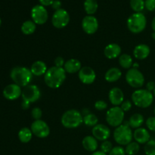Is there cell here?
<instances>
[{
    "label": "cell",
    "instance_id": "6da1fadb",
    "mask_svg": "<svg viewBox=\"0 0 155 155\" xmlns=\"http://www.w3.org/2000/svg\"><path fill=\"white\" fill-rule=\"evenodd\" d=\"M66 80V71L64 68L51 67L46 71L44 77L45 83L51 89H58Z\"/></svg>",
    "mask_w": 155,
    "mask_h": 155
},
{
    "label": "cell",
    "instance_id": "7a4b0ae2",
    "mask_svg": "<svg viewBox=\"0 0 155 155\" xmlns=\"http://www.w3.org/2000/svg\"><path fill=\"white\" fill-rule=\"evenodd\" d=\"M10 77L15 84L21 87L30 85L33 78L31 71L25 67H15L11 71Z\"/></svg>",
    "mask_w": 155,
    "mask_h": 155
},
{
    "label": "cell",
    "instance_id": "3957f363",
    "mask_svg": "<svg viewBox=\"0 0 155 155\" xmlns=\"http://www.w3.org/2000/svg\"><path fill=\"white\" fill-rule=\"evenodd\" d=\"M127 27L133 33H139L143 31L147 25V19L142 12H135L127 20Z\"/></svg>",
    "mask_w": 155,
    "mask_h": 155
},
{
    "label": "cell",
    "instance_id": "277c9868",
    "mask_svg": "<svg viewBox=\"0 0 155 155\" xmlns=\"http://www.w3.org/2000/svg\"><path fill=\"white\" fill-rule=\"evenodd\" d=\"M132 100L137 107L146 108L152 104L154 101V95L147 89H138L132 95Z\"/></svg>",
    "mask_w": 155,
    "mask_h": 155
},
{
    "label": "cell",
    "instance_id": "5b68a950",
    "mask_svg": "<svg viewBox=\"0 0 155 155\" xmlns=\"http://www.w3.org/2000/svg\"><path fill=\"white\" fill-rule=\"evenodd\" d=\"M83 123V117L77 110H67L61 117V124L65 128L74 129Z\"/></svg>",
    "mask_w": 155,
    "mask_h": 155
},
{
    "label": "cell",
    "instance_id": "8992f818",
    "mask_svg": "<svg viewBox=\"0 0 155 155\" xmlns=\"http://www.w3.org/2000/svg\"><path fill=\"white\" fill-rule=\"evenodd\" d=\"M133 134L132 128L129 126L128 123L125 124H121L119 127H116L114 133V138L116 142L121 145H127L132 142Z\"/></svg>",
    "mask_w": 155,
    "mask_h": 155
},
{
    "label": "cell",
    "instance_id": "52a82bcc",
    "mask_svg": "<svg viewBox=\"0 0 155 155\" xmlns=\"http://www.w3.org/2000/svg\"><path fill=\"white\" fill-rule=\"evenodd\" d=\"M124 120V111L120 107L115 106L107 111L106 120L107 124L113 127H117L123 124Z\"/></svg>",
    "mask_w": 155,
    "mask_h": 155
},
{
    "label": "cell",
    "instance_id": "ba28073f",
    "mask_svg": "<svg viewBox=\"0 0 155 155\" xmlns=\"http://www.w3.org/2000/svg\"><path fill=\"white\" fill-rule=\"evenodd\" d=\"M126 80L130 86L133 88L142 87L145 83V77L138 69L131 68L126 74Z\"/></svg>",
    "mask_w": 155,
    "mask_h": 155
},
{
    "label": "cell",
    "instance_id": "9c48e42d",
    "mask_svg": "<svg viewBox=\"0 0 155 155\" xmlns=\"http://www.w3.org/2000/svg\"><path fill=\"white\" fill-rule=\"evenodd\" d=\"M70 22V15L65 9L61 8L54 12L51 23L55 28L62 29L68 26Z\"/></svg>",
    "mask_w": 155,
    "mask_h": 155
},
{
    "label": "cell",
    "instance_id": "30bf717a",
    "mask_svg": "<svg viewBox=\"0 0 155 155\" xmlns=\"http://www.w3.org/2000/svg\"><path fill=\"white\" fill-rule=\"evenodd\" d=\"M31 18L36 24L42 25L48 21V14L46 8L41 5H36L31 9Z\"/></svg>",
    "mask_w": 155,
    "mask_h": 155
},
{
    "label": "cell",
    "instance_id": "8fae6325",
    "mask_svg": "<svg viewBox=\"0 0 155 155\" xmlns=\"http://www.w3.org/2000/svg\"><path fill=\"white\" fill-rule=\"evenodd\" d=\"M41 95L40 90L36 85H28L22 91L23 101L29 103H33L39 99Z\"/></svg>",
    "mask_w": 155,
    "mask_h": 155
},
{
    "label": "cell",
    "instance_id": "7c38bea8",
    "mask_svg": "<svg viewBox=\"0 0 155 155\" xmlns=\"http://www.w3.org/2000/svg\"><path fill=\"white\" fill-rule=\"evenodd\" d=\"M30 130L33 135L40 139L46 138L50 133L49 127L45 121L42 120H34V122L32 124Z\"/></svg>",
    "mask_w": 155,
    "mask_h": 155
},
{
    "label": "cell",
    "instance_id": "4fadbf2b",
    "mask_svg": "<svg viewBox=\"0 0 155 155\" xmlns=\"http://www.w3.org/2000/svg\"><path fill=\"white\" fill-rule=\"evenodd\" d=\"M82 27L87 34H94L98 29V21L93 15H87L82 21Z\"/></svg>",
    "mask_w": 155,
    "mask_h": 155
},
{
    "label": "cell",
    "instance_id": "5bb4252c",
    "mask_svg": "<svg viewBox=\"0 0 155 155\" xmlns=\"http://www.w3.org/2000/svg\"><path fill=\"white\" fill-rule=\"evenodd\" d=\"M95 78H96L95 72L90 67H83L79 71V79L84 84H92L95 82Z\"/></svg>",
    "mask_w": 155,
    "mask_h": 155
},
{
    "label": "cell",
    "instance_id": "9a60e30c",
    "mask_svg": "<svg viewBox=\"0 0 155 155\" xmlns=\"http://www.w3.org/2000/svg\"><path fill=\"white\" fill-rule=\"evenodd\" d=\"M22 95L21 87L18 85L13 83L5 86L3 90V95L8 100H16Z\"/></svg>",
    "mask_w": 155,
    "mask_h": 155
},
{
    "label": "cell",
    "instance_id": "2e32d148",
    "mask_svg": "<svg viewBox=\"0 0 155 155\" xmlns=\"http://www.w3.org/2000/svg\"><path fill=\"white\" fill-rule=\"evenodd\" d=\"M92 135L97 140L104 142L110 137V129L104 124H97L92 129Z\"/></svg>",
    "mask_w": 155,
    "mask_h": 155
},
{
    "label": "cell",
    "instance_id": "e0dca14e",
    "mask_svg": "<svg viewBox=\"0 0 155 155\" xmlns=\"http://www.w3.org/2000/svg\"><path fill=\"white\" fill-rule=\"evenodd\" d=\"M109 100L110 103L114 106L120 105L124 101V95L123 91L120 88H112L108 94Z\"/></svg>",
    "mask_w": 155,
    "mask_h": 155
},
{
    "label": "cell",
    "instance_id": "ac0fdd59",
    "mask_svg": "<svg viewBox=\"0 0 155 155\" xmlns=\"http://www.w3.org/2000/svg\"><path fill=\"white\" fill-rule=\"evenodd\" d=\"M150 52H151V50L148 45L145 44H139L135 47L133 50V55L136 59L144 60L148 57Z\"/></svg>",
    "mask_w": 155,
    "mask_h": 155
},
{
    "label": "cell",
    "instance_id": "d6986e66",
    "mask_svg": "<svg viewBox=\"0 0 155 155\" xmlns=\"http://www.w3.org/2000/svg\"><path fill=\"white\" fill-rule=\"evenodd\" d=\"M104 55L108 59H114L120 56L121 48L116 43H110L104 48Z\"/></svg>",
    "mask_w": 155,
    "mask_h": 155
},
{
    "label": "cell",
    "instance_id": "ffe728a7",
    "mask_svg": "<svg viewBox=\"0 0 155 155\" xmlns=\"http://www.w3.org/2000/svg\"><path fill=\"white\" fill-rule=\"evenodd\" d=\"M133 138L139 144H146L150 141V134L145 128H138L133 133Z\"/></svg>",
    "mask_w": 155,
    "mask_h": 155
},
{
    "label": "cell",
    "instance_id": "44dd1931",
    "mask_svg": "<svg viewBox=\"0 0 155 155\" xmlns=\"http://www.w3.org/2000/svg\"><path fill=\"white\" fill-rule=\"evenodd\" d=\"M81 68V62L75 58H71L67 61L64 66V69L68 74H75L79 72Z\"/></svg>",
    "mask_w": 155,
    "mask_h": 155
},
{
    "label": "cell",
    "instance_id": "7402d4cb",
    "mask_svg": "<svg viewBox=\"0 0 155 155\" xmlns=\"http://www.w3.org/2000/svg\"><path fill=\"white\" fill-rule=\"evenodd\" d=\"M30 71H31L33 75L40 77L42 75H45L48 69H47V66L45 62L42 61H36L32 64Z\"/></svg>",
    "mask_w": 155,
    "mask_h": 155
},
{
    "label": "cell",
    "instance_id": "603a6c76",
    "mask_svg": "<svg viewBox=\"0 0 155 155\" xmlns=\"http://www.w3.org/2000/svg\"><path fill=\"white\" fill-rule=\"evenodd\" d=\"M82 145L83 148L89 152H95L98 148V142L94 136H86L83 139Z\"/></svg>",
    "mask_w": 155,
    "mask_h": 155
},
{
    "label": "cell",
    "instance_id": "cb8c5ba5",
    "mask_svg": "<svg viewBox=\"0 0 155 155\" xmlns=\"http://www.w3.org/2000/svg\"><path fill=\"white\" fill-rule=\"evenodd\" d=\"M121 76H122V73L120 70L117 68H112L106 72L104 78L106 81L109 83H114V82L117 81L120 78Z\"/></svg>",
    "mask_w": 155,
    "mask_h": 155
},
{
    "label": "cell",
    "instance_id": "d4e9b609",
    "mask_svg": "<svg viewBox=\"0 0 155 155\" xmlns=\"http://www.w3.org/2000/svg\"><path fill=\"white\" fill-rule=\"evenodd\" d=\"M144 123V117L140 114H135L130 117L128 124L131 128L138 129L140 128L141 126Z\"/></svg>",
    "mask_w": 155,
    "mask_h": 155
},
{
    "label": "cell",
    "instance_id": "484cf974",
    "mask_svg": "<svg viewBox=\"0 0 155 155\" xmlns=\"http://www.w3.org/2000/svg\"><path fill=\"white\" fill-rule=\"evenodd\" d=\"M84 10L88 15H92L97 12L98 8L97 0H85Z\"/></svg>",
    "mask_w": 155,
    "mask_h": 155
},
{
    "label": "cell",
    "instance_id": "4316f807",
    "mask_svg": "<svg viewBox=\"0 0 155 155\" xmlns=\"http://www.w3.org/2000/svg\"><path fill=\"white\" fill-rule=\"evenodd\" d=\"M33 136L31 130L27 127H24L18 133V139L23 143H27L30 142Z\"/></svg>",
    "mask_w": 155,
    "mask_h": 155
},
{
    "label": "cell",
    "instance_id": "83f0119b",
    "mask_svg": "<svg viewBox=\"0 0 155 155\" xmlns=\"http://www.w3.org/2000/svg\"><path fill=\"white\" fill-rule=\"evenodd\" d=\"M36 24L33 21H26L21 25V32L25 35H30L36 31Z\"/></svg>",
    "mask_w": 155,
    "mask_h": 155
},
{
    "label": "cell",
    "instance_id": "f1b7e54d",
    "mask_svg": "<svg viewBox=\"0 0 155 155\" xmlns=\"http://www.w3.org/2000/svg\"><path fill=\"white\" fill-rule=\"evenodd\" d=\"M119 64L123 68L129 69L131 68L133 64V58L131 56L128 54H123L119 58Z\"/></svg>",
    "mask_w": 155,
    "mask_h": 155
},
{
    "label": "cell",
    "instance_id": "f546056e",
    "mask_svg": "<svg viewBox=\"0 0 155 155\" xmlns=\"http://www.w3.org/2000/svg\"><path fill=\"white\" fill-rule=\"evenodd\" d=\"M139 144L136 142H131L127 145L125 148L126 154L128 155H136L139 151Z\"/></svg>",
    "mask_w": 155,
    "mask_h": 155
},
{
    "label": "cell",
    "instance_id": "4dcf8cb0",
    "mask_svg": "<svg viewBox=\"0 0 155 155\" xmlns=\"http://www.w3.org/2000/svg\"><path fill=\"white\" fill-rule=\"evenodd\" d=\"M98 117L94 114H88L83 117V123L88 127H95L98 124Z\"/></svg>",
    "mask_w": 155,
    "mask_h": 155
},
{
    "label": "cell",
    "instance_id": "1f68e13d",
    "mask_svg": "<svg viewBox=\"0 0 155 155\" xmlns=\"http://www.w3.org/2000/svg\"><path fill=\"white\" fill-rule=\"evenodd\" d=\"M130 7L135 12H141L145 8V0H130Z\"/></svg>",
    "mask_w": 155,
    "mask_h": 155
},
{
    "label": "cell",
    "instance_id": "d6a6232c",
    "mask_svg": "<svg viewBox=\"0 0 155 155\" xmlns=\"http://www.w3.org/2000/svg\"><path fill=\"white\" fill-rule=\"evenodd\" d=\"M145 153L146 155H155V141L150 140L145 144Z\"/></svg>",
    "mask_w": 155,
    "mask_h": 155
},
{
    "label": "cell",
    "instance_id": "836d02e7",
    "mask_svg": "<svg viewBox=\"0 0 155 155\" xmlns=\"http://www.w3.org/2000/svg\"><path fill=\"white\" fill-rule=\"evenodd\" d=\"M113 148V145L110 141H104L101 145V151L105 154H109Z\"/></svg>",
    "mask_w": 155,
    "mask_h": 155
},
{
    "label": "cell",
    "instance_id": "e575fe53",
    "mask_svg": "<svg viewBox=\"0 0 155 155\" xmlns=\"http://www.w3.org/2000/svg\"><path fill=\"white\" fill-rule=\"evenodd\" d=\"M126 151L123 147L116 146L112 148L108 155H126Z\"/></svg>",
    "mask_w": 155,
    "mask_h": 155
},
{
    "label": "cell",
    "instance_id": "d590c367",
    "mask_svg": "<svg viewBox=\"0 0 155 155\" xmlns=\"http://www.w3.org/2000/svg\"><path fill=\"white\" fill-rule=\"evenodd\" d=\"M31 114L33 119H34L35 120H40V118L42 117V111L39 107H34V108L32 110Z\"/></svg>",
    "mask_w": 155,
    "mask_h": 155
},
{
    "label": "cell",
    "instance_id": "8d00e7d4",
    "mask_svg": "<svg viewBox=\"0 0 155 155\" xmlns=\"http://www.w3.org/2000/svg\"><path fill=\"white\" fill-rule=\"evenodd\" d=\"M146 126L148 127V130L155 132V117H151L147 119Z\"/></svg>",
    "mask_w": 155,
    "mask_h": 155
},
{
    "label": "cell",
    "instance_id": "74e56055",
    "mask_svg": "<svg viewBox=\"0 0 155 155\" xmlns=\"http://www.w3.org/2000/svg\"><path fill=\"white\" fill-rule=\"evenodd\" d=\"M95 107L98 110H104L107 107V104L104 101L99 100L95 103Z\"/></svg>",
    "mask_w": 155,
    "mask_h": 155
},
{
    "label": "cell",
    "instance_id": "f35d334b",
    "mask_svg": "<svg viewBox=\"0 0 155 155\" xmlns=\"http://www.w3.org/2000/svg\"><path fill=\"white\" fill-rule=\"evenodd\" d=\"M145 8L149 12L155 11V0H145Z\"/></svg>",
    "mask_w": 155,
    "mask_h": 155
},
{
    "label": "cell",
    "instance_id": "ab89813d",
    "mask_svg": "<svg viewBox=\"0 0 155 155\" xmlns=\"http://www.w3.org/2000/svg\"><path fill=\"white\" fill-rule=\"evenodd\" d=\"M132 107V102L129 100L124 101V102L120 104V108L124 110V112L129 111Z\"/></svg>",
    "mask_w": 155,
    "mask_h": 155
},
{
    "label": "cell",
    "instance_id": "60d3db41",
    "mask_svg": "<svg viewBox=\"0 0 155 155\" xmlns=\"http://www.w3.org/2000/svg\"><path fill=\"white\" fill-rule=\"evenodd\" d=\"M64 60L61 57L56 58L55 60H54V65L58 68H63V66H64Z\"/></svg>",
    "mask_w": 155,
    "mask_h": 155
},
{
    "label": "cell",
    "instance_id": "b9f144b4",
    "mask_svg": "<svg viewBox=\"0 0 155 155\" xmlns=\"http://www.w3.org/2000/svg\"><path fill=\"white\" fill-rule=\"evenodd\" d=\"M61 2L60 0H54L51 5V8L55 11L59 10V9L61 8Z\"/></svg>",
    "mask_w": 155,
    "mask_h": 155
},
{
    "label": "cell",
    "instance_id": "7bdbcfd3",
    "mask_svg": "<svg viewBox=\"0 0 155 155\" xmlns=\"http://www.w3.org/2000/svg\"><path fill=\"white\" fill-rule=\"evenodd\" d=\"M54 0H39V3H40L41 5L44 6V7H45V6H51V5H52L53 2H54Z\"/></svg>",
    "mask_w": 155,
    "mask_h": 155
},
{
    "label": "cell",
    "instance_id": "ee69618b",
    "mask_svg": "<svg viewBox=\"0 0 155 155\" xmlns=\"http://www.w3.org/2000/svg\"><path fill=\"white\" fill-rule=\"evenodd\" d=\"M155 89V83L153 81H150L147 83L146 85V89L149 92H153Z\"/></svg>",
    "mask_w": 155,
    "mask_h": 155
},
{
    "label": "cell",
    "instance_id": "f6af8a7d",
    "mask_svg": "<svg viewBox=\"0 0 155 155\" xmlns=\"http://www.w3.org/2000/svg\"><path fill=\"white\" fill-rule=\"evenodd\" d=\"M21 106H22V108H23V109H24V110H26V109H28L29 107H30V103L27 102V101H23L22 104H21Z\"/></svg>",
    "mask_w": 155,
    "mask_h": 155
},
{
    "label": "cell",
    "instance_id": "bcb514c9",
    "mask_svg": "<svg viewBox=\"0 0 155 155\" xmlns=\"http://www.w3.org/2000/svg\"><path fill=\"white\" fill-rule=\"evenodd\" d=\"M91 155H107V154H105V153L102 152L101 151H95V152L92 153Z\"/></svg>",
    "mask_w": 155,
    "mask_h": 155
},
{
    "label": "cell",
    "instance_id": "7dc6e473",
    "mask_svg": "<svg viewBox=\"0 0 155 155\" xmlns=\"http://www.w3.org/2000/svg\"><path fill=\"white\" fill-rule=\"evenodd\" d=\"M151 27H152V30H154V32H155V17L154 19L152 20V22H151Z\"/></svg>",
    "mask_w": 155,
    "mask_h": 155
},
{
    "label": "cell",
    "instance_id": "c3c4849f",
    "mask_svg": "<svg viewBox=\"0 0 155 155\" xmlns=\"http://www.w3.org/2000/svg\"><path fill=\"white\" fill-rule=\"evenodd\" d=\"M133 68H135V69H137V68H139V64H138V63H133Z\"/></svg>",
    "mask_w": 155,
    "mask_h": 155
},
{
    "label": "cell",
    "instance_id": "681fc988",
    "mask_svg": "<svg viewBox=\"0 0 155 155\" xmlns=\"http://www.w3.org/2000/svg\"><path fill=\"white\" fill-rule=\"evenodd\" d=\"M151 36H152L153 39H155V32H154V33H152V35H151Z\"/></svg>",
    "mask_w": 155,
    "mask_h": 155
},
{
    "label": "cell",
    "instance_id": "f907efd6",
    "mask_svg": "<svg viewBox=\"0 0 155 155\" xmlns=\"http://www.w3.org/2000/svg\"><path fill=\"white\" fill-rule=\"evenodd\" d=\"M153 95H154V96L155 97V89H154V90L153 91Z\"/></svg>",
    "mask_w": 155,
    "mask_h": 155
},
{
    "label": "cell",
    "instance_id": "816d5d0a",
    "mask_svg": "<svg viewBox=\"0 0 155 155\" xmlns=\"http://www.w3.org/2000/svg\"><path fill=\"white\" fill-rule=\"evenodd\" d=\"M1 24H2V21L1 19H0V27H1Z\"/></svg>",
    "mask_w": 155,
    "mask_h": 155
},
{
    "label": "cell",
    "instance_id": "f5cc1de1",
    "mask_svg": "<svg viewBox=\"0 0 155 155\" xmlns=\"http://www.w3.org/2000/svg\"><path fill=\"white\" fill-rule=\"evenodd\" d=\"M154 114H155V108H154Z\"/></svg>",
    "mask_w": 155,
    "mask_h": 155
}]
</instances>
